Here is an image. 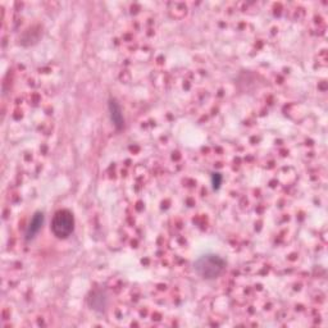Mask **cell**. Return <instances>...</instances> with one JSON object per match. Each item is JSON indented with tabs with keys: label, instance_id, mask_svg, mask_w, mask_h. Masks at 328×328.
<instances>
[{
	"label": "cell",
	"instance_id": "6da1fadb",
	"mask_svg": "<svg viewBox=\"0 0 328 328\" xmlns=\"http://www.w3.org/2000/svg\"><path fill=\"white\" fill-rule=\"evenodd\" d=\"M224 268H226V262L221 256L213 254L202 256L195 263L196 273L205 280H214L219 277L223 273Z\"/></svg>",
	"mask_w": 328,
	"mask_h": 328
},
{
	"label": "cell",
	"instance_id": "3957f363",
	"mask_svg": "<svg viewBox=\"0 0 328 328\" xmlns=\"http://www.w3.org/2000/svg\"><path fill=\"white\" fill-rule=\"evenodd\" d=\"M42 223H44V215L42 213H36L34 217H32L31 222H30L27 231H26V239L27 240H31L34 237L38 235L39 231L42 227Z\"/></svg>",
	"mask_w": 328,
	"mask_h": 328
},
{
	"label": "cell",
	"instance_id": "7a4b0ae2",
	"mask_svg": "<svg viewBox=\"0 0 328 328\" xmlns=\"http://www.w3.org/2000/svg\"><path fill=\"white\" fill-rule=\"evenodd\" d=\"M75 228V218L70 210L63 209L55 213L51 222V231L59 239H67L73 232Z\"/></svg>",
	"mask_w": 328,
	"mask_h": 328
},
{
	"label": "cell",
	"instance_id": "277c9868",
	"mask_svg": "<svg viewBox=\"0 0 328 328\" xmlns=\"http://www.w3.org/2000/svg\"><path fill=\"white\" fill-rule=\"evenodd\" d=\"M109 112H111V118L112 122L118 129L123 128L124 126V118H123L122 111H121V107L116 100L109 101Z\"/></svg>",
	"mask_w": 328,
	"mask_h": 328
},
{
	"label": "cell",
	"instance_id": "5b68a950",
	"mask_svg": "<svg viewBox=\"0 0 328 328\" xmlns=\"http://www.w3.org/2000/svg\"><path fill=\"white\" fill-rule=\"evenodd\" d=\"M211 180H213V186H214V189H218L219 185L222 183V176L219 173H214Z\"/></svg>",
	"mask_w": 328,
	"mask_h": 328
}]
</instances>
